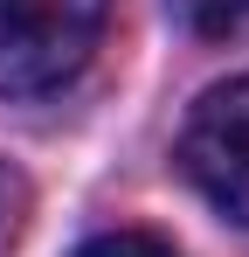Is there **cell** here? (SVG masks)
I'll list each match as a JSON object with an SVG mask.
<instances>
[{
    "label": "cell",
    "mask_w": 249,
    "mask_h": 257,
    "mask_svg": "<svg viewBox=\"0 0 249 257\" xmlns=\"http://www.w3.org/2000/svg\"><path fill=\"white\" fill-rule=\"evenodd\" d=\"M21 215H28V181H21V174L0 160V250L21 236Z\"/></svg>",
    "instance_id": "5b68a950"
},
{
    "label": "cell",
    "mask_w": 249,
    "mask_h": 257,
    "mask_svg": "<svg viewBox=\"0 0 249 257\" xmlns=\"http://www.w3.org/2000/svg\"><path fill=\"white\" fill-rule=\"evenodd\" d=\"M180 174L214 215L249 229V77L214 84L180 125Z\"/></svg>",
    "instance_id": "7a4b0ae2"
},
{
    "label": "cell",
    "mask_w": 249,
    "mask_h": 257,
    "mask_svg": "<svg viewBox=\"0 0 249 257\" xmlns=\"http://www.w3.org/2000/svg\"><path fill=\"white\" fill-rule=\"evenodd\" d=\"M76 257H180L166 236H152V229H104V236H90Z\"/></svg>",
    "instance_id": "277c9868"
},
{
    "label": "cell",
    "mask_w": 249,
    "mask_h": 257,
    "mask_svg": "<svg viewBox=\"0 0 249 257\" xmlns=\"http://www.w3.org/2000/svg\"><path fill=\"white\" fill-rule=\"evenodd\" d=\"M111 0H0V97H48L90 63Z\"/></svg>",
    "instance_id": "6da1fadb"
},
{
    "label": "cell",
    "mask_w": 249,
    "mask_h": 257,
    "mask_svg": "<svg viewBox=\"0 0 249 257\" xmlns=\"http://www.w3.org/2000/svg\"><path fill=\"white\" fill-rule=\"evenodd\" d=\"M166 7L201 42H242L249 35V0H166Z\"/></svg>",
    "instance_id": "3957f363"
}]
</instances>
